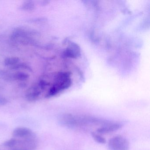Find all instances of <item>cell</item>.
Here are the masks:
<instances>
[{"label":"cell","instance_id":"7a4b0ae2","mask_svg":"<svg viewBox=\"0 0 150 150\" xmlns=\"http://www.w3.org/2000/svg\"><path fill=\"white\" fill-rule=\"evenodd\" d=\"M108 146L110 150H129V144L125 137L117 135L109 139Z\"/></svg>","mask_w":150,"mask_h":150},{"label":"cell","instance_id":"3957f363","mask_svg":"<svg viewBox=\"0 0 150 150\" xmlns=\"http://www.w3.org/2000/svg\"><path fill=\"white\" fill-rule=\"evenodd\" d=\"M122 126V124L119 122L108 121L101 127L98 128L96 130V132L100 134H108L120 129Z\"/></svg>","mask_w":150,"mask_h":150},{"label":"cell","instance_id":"5b68a950","mask_svg":"<svg viewBox=\"0 0 150 150\" xmlns=\"http://www.w3.org/2000/svg\"><path fill=\"white\" fill-rule=\"evenodd\" d=\"M41 89L38 84L28 89L26 97L28 100L34 101L38 99L41 93Z\"/></svg>","mask_w":150,"mask_h":150},{"label":"cell","instance_id":"8992f818","mask_svg":"<svg viewBox=\"0 0 150 150\" xmlns=\"http://www.w3.org/2000/svg\"><path fill=\"white\" fill-rule=\"evenodd\" d=\"M80 50L79 46L75 44L72 43L66 49L65 54L69 57L76 58L79 55Z\"/></svg>","mask_w":150,"mask_h":150},{"label":"cell","instance_id":"6da1fadb","mask_svg":"<svg viewBox=\"0 0 150 150\" xmlns=\"http://www.w3.org/2000/svg\"><path fill=\"white\" fill-rule=\"evenodd\" d=\"M71 84L70 74L68 73L59 72L55 75L53 82L46 95V97H51L68 88Z\"/></svg>","mask_w":150,"mask_h":150},{"label":"cell","instance_id":"7c38bea8","mask_svg":"<svg viewBox=\"0 0 150 150\" xmlns=\"http://www.w3.org/2000/svg\"><path fill=\"white\" fill-rule=\"evenodd\" d=\"M7 100L6 98L3 97H0V105H4L6 104Z\"/></svg>","mask_w":150,"mask_h":150},{"label":"cell","instance_id":"52a82bcc","mask_svg":"<svg viewBox=\"0 0 150 150\" xmlns=\"http://www.w3.org/2000/svg\"><path fill=\"white\" fill-rule=\"evenodd\" d=\"M19 63H20V59L16 57L7 58L5 59V61L6 65L12 67L13 69Z\"/></svg>","mask_w":150,"mask_h":150},{"label":"cell","instance_id":"8fae6325","mask_svg":"<svg viewBox=\"0 0 150 150\" xmlns=\"http://www.w3.org/2000/svg\"><path fill=\"white\" fill-rule=\"evenodd\" d=\"M13 78L16 80L24 81L28 78V75L22 72H18L14 75Z\"/></svg>","mask_w":150,"mask_h":150},{"label":"cell","instance_id":"ba28073f","mask_svg":"<svg viewBox=\"0 0 150 150\" xmlns=\"http://www.w3.org/2000/svg\"><path fill=\"white\" fill-rule=\"evenodd\" d=\"M20 139L15 138L11 139L4 142L3 143V146L5 147L13 148L18 145L20 144Z\"/></svg>","mask_w":150,"mask_h":150},{"label":"cell","instance_id":"9c48e42d","mask_svg":"<svg viewBox=\"0 0 150 150\" xmlns=\"http://www.w3.org/2000/svg\"><path fill=\"white\" fill-rule=\"evenodd\" d=\"M91 135L94 140L99 144H105L107 142L106 139L97 132H92Z\"/></svg>","mask_w":150,"mask_h":150},{"label":"cell","instance_id":"277c9868","mask_svg":"<svg viewBox=\"0 0 150 150\" xmlns=\"http://www.w3.org/2000/svg\"><path fill=\"white\" fill-rule=\"evenodd\" d=\"M34 135L32 131L26 127H18L13 132V136L16 138L25 139L32 137Z\"/></svg>","mask_w":150,"mask_h":150},{"label":"cell","instance_id":"30bf717a","mask_svg":"<svg viewBox=\"0 0 150 150\" xmlns=\"http://www.w3.org/2000/svg\"><path fill=\"white\" fill-rule=\"evenodd\" d=\"M35 5L31 1H27L24 2L22 6L23 9L26 11H30L34 9Z\"/></svg>","mask_w":150,"mask_h":150}]
</instances>
